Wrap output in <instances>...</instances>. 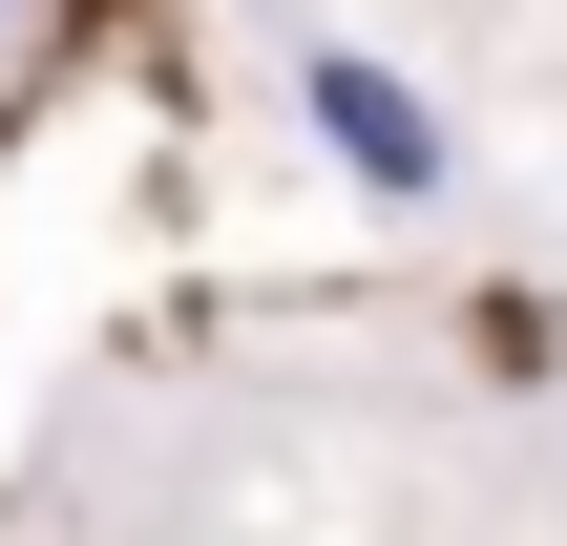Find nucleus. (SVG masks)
<instances>
[{
    "label": "nucleus",
    "instance_id": "obj_1",
    "mask_svg": "<svg viewBox=\"0 0 567 546\" xmlns=\"http://www.w3.org/2000/svg\"><path fill=\"white\" fill-rule=\"evenodd\" d=\"M316 126H337V168H358V189H442V126H421L379 63H316Z\"/></svg>",
    "mask_w": 567,
    "mask_h": 546
}]
</instances>
